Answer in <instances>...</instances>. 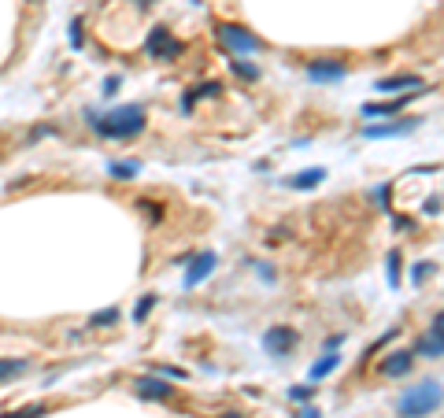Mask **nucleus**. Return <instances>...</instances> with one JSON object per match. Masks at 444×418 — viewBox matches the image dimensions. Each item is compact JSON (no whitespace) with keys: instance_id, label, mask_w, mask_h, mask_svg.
Here are the masks:
<instances>
[{"instance_id":"obj_1","label":"nucleus","mask_w":444,"mask_h":418,"mask_svg":"<svg viewBox=\"0 0 444 418\" xmlns=\"http://www.w3.org/2000/svg\"><path fill=\"white\" fill-rule=\"evenodd\" d=\"M89 126H93L100 137H108V141H130V137H137L141 130L148 126V115H145L141 104H123V108H115V111L89 115Z\"/></svg>"},{"instance_id":"obj_2","label":"nucleus","mask_w":444,"mask_h":418,"mask_svg":"<svg viewBox=\"0 0 444 418\" xmlns=\"http://www.w3.org/2000/svg\"><path fill=\"white\" fill-rule=\"evenodd\" d=\"M440 400H444V389H440V377H426V382L403 389L400 400H396V414L400 418H429L440 411Z\"/></svg>"},{"instance_id":"obj_3","label":"nucleus","mask_w":444,"mask_h":418,"mask_svg":"<svg viewBox=\"0 0 444 418\" xmlns=\"http://www.w3.org/2000/svg\"><path fill=\"white\" fill-rule=\"evenodd\" d=\"M215 37L233 56H256V52H263V41L241 22H215Z\"/></svg>"},{"instance_id":"obj_4","label":"nucleus","mask_w":444,"mask_h":418,"mask_svg":"<svg viewBox=\"0 0 444 418\" xmlns=\"http://www.w3.org/2000/svg\"><path fill=\"white\" fill-rule=\"evenodd\" d=\"M145 52L152 60H163V63H174L186 56V41L174 37V30H167V26H152L148 37H145Z\"/></svg>"},{"instance_id":"obj_5","label":"nucleus","mask_w":444,"mask_h":418,"mask_svg":"<svg viewBox=\"0 0 444 418\" xmlns=\"http://www.w3.org/2000/svg\"><path fill=\"white\" fill-rule=\"evenodd\" d=\"M415 359H440L444 356V319H440V311L433 315V322H429V330L419 337V344H415V351H411Z\"/></svg>"},{"instance_id":"obj_6","label":"nucleus","mask_w":444,"mask_h":418,"mask_svg":"<svg viewBox=\"0 0 444 418\" xmlns=\"http://www.w3.org/2000/svg\"><path fill=\"white\" fill-rule=\"evenodd\" d=\"M307 78L315 85H333V82H345L348 78V67H345V60H337V56H319V60L307 63Z\"/></svg>"},{"instance_id":"obj_7","label":"nucleus","mask_w":444,"mask_h":418,"mask_svg":"<svg viewBox=\"0 0 444 418\" xmlns=\"http://www.w3.org/2000/svg\"><path fill=\"white\" fill-rule=\"evenodd\" d=\"M300 333L293 330V326H270V330L263 333V348L267 356H289V351L296 348Z\"/></svg>"},{"instance_id":"obj_8","label":"nucleus","mask_w":444,"mask_h":418,"mask_svg":"<svg viewBox=\"0 0 444 418\" xmlns=\"http://www.w3.org/2000/svg\"><path fill=\"white\" fill-rule=\"evenodd\" d=\"M134 393L145 396V400H171L174 396V385H167V377L160 374H145V377H134Z\"/></svg>"},{"instance_id":"obj_9","label":"nucleus","mask_w":444,"mask_h":418,"mask_svg":"<svg viewBox=\"0 0 444 418\" xmlns=\"http://www.w3.org/2000/svg\"><path fill=\"white\" fill-rule=\"evenodd\" d=\"M215 267H218V256L215 252H200L197 259H193V267L186 270V281L181 285H186V289H197L200 281H207L215 274Z\"/></svg>"},{"instance_id":"obj_10","label":"nucleus","mask_w":444,"mask_h":418,"mask_svg":"<svg viewBox=\"0 0 444 418\" xmlns=\"http://www.w3.org/2000/svg\"><path fill=\"white\" fill-rule=\"evenodd\" d=\"M426 93V85L422 89H411L408 97H400V100H385V104H363V115H367V119H382V115H400L403 108H408V104L415 100V97H422Z\"/></svg>"},{"instance_id":"obj_11","label":"nucleus","mask_w":444,"mask_h":418,"mask_svg":"<svg viewBox=\"0 0 444 418\" xmlns=\"http://www.w3.org/2000/svg\"><path fill=\"white\" fill-rule=\"evenodd\" d=\"M422 119H408V123H389V126H363V137H403V134H411V130H419Z\"/></svg>"},{"instance_id":"obj_12","label":"nucleus","mask_w":444,"mask_h":418,"mask_svg":"<svg viewBox=\"0 0 444 418\" xmlns=\"http://www.w3.org/2000/svg\"><path fill=\"white\" fill-rule=\"evenodd\" d=\"M426 82L419 74H393V78H377L374 89L377 93H400V89H422Z\"/></svg>"},{"instance_id":"obj_13","label":"nucleus","mask_w":444,"mask_h":418,"mask_svg":"<svg viewBox=\"0 0 444 418\" xmlns=\"http://www.w3.org/2000/svg\"><path fill=\"white\" fill-rule=\"evenodd\" d=\"M411 367H415L411 351H393V356L382 359V374L385 377H403V374H411Z\"/></svg>"},{"instance_id":"obj_14","label":"nucleus","mask_w":444,"mask_h":418,"mask_svg":"<svg viewBox=\"0 0 444 418\" xmlns=\"http://www.w3.org/2000/svg\"><path fill=\"white\" fill-rule=\"evenodd\" d=\"M337 367H341V356H333V351H326L322 359L311 363V370H307V382H322L326 374H333Z\"/></svg>"},{"instance_id":"obj_15","label":"nucleus","mask_w":444,"mask_h":418,"mask_svg":"<svg viewBox=\"0 0 444 418\" xmlns=\"http://www.w3.org/2000/svg\"><path fill=\"white\" fill-rule=\"evenodd\" d=\"M108 174L119 178V181H130V178L141 174V163H137V160H111V163H108Z\"/></svg>"},{"instance_id":"obj_16","label":"nucleus","mask_w":444,"mask_h":418,"mask_svg":"<svg viewBox=\"0 0 444 418\" xmlns=\"http://www.w3.org/2000/svg\"><path fill=\"white\" fill-rule=\"evenodd\" d=\"M322 178H326V171H322V167H311V171H300V174L289 181V186L304 193V189H315V186H322Z\"/></svg>"},{"instance_id":"obj_17","label":"nucleus","mask_w":444,"mask_h":418,"mask_svg":"<svg viewBox=\"0 0 444 418\" xmlns=\"http://www.w3.org/2000/svg\"><path fill=\"white\" fill-rule=\"evenodd\" d=\"M26 367H30V359H0V385H8L11 377H19Z\"/></svg>"},{"instance_id":"obj_18","label":"nucleus","mask_w":444,"mask_h":418,"mask_svg":"<svg viewBox=\"0 0 444 418\" xmlns=\"http://www.w3.org/2000/svg\"><path fill=\"white\" fill-rule=\"evenodd\" d=\"M230 71L237 74V78H244V82H256V78H259V67H256V63H241V60H230Z\"/></svg>"},{"instance_id":"obj_19","label":"nucleus","mask_w":444,"mask_h":418,"mask_svg":"<svg viewBox=\"0 0 444 418\" xmlns=\"http://www.w3.org/2000/svg\"><path fill=\"white\" fill-rule=\"evenodd\" d=\"M119 322V307H108V311H97L93 319H89V326H93V330H104V326H115Z\"/></svg>"},{"instance_id":"obj_20","label":"nucleus","mask_w":444,"mask_h":418,"mask_svg":"<svg viewBox=\"0 0 444 418\" xmlns=\"http://www.w3.org/2000/svg\"><path fill=\"white\" fill-rule=\"evenodd\" d=\"M41 414H48L45 403H30V407H19V411H4L0 418H41Z\"/></svg>"},{"instance_id":"obj_21","label":"nucleus","mask_w":444,"mask_h":418,"mask_svg":"<svg viewBox=\"0 0 444 418\" xmlns=\"http://www.w3.org/2000/svg\"><path fill=\"white\" fill-rule=\"evenodd\" d=\"M134 207H137V211L145 215L148 222H160V218H163V204H155V200H137Z\"/></svg>"},{"instance_id":"obj_22","label":"nucleus","mask_w":444,"mask_h":418,"mask_svg":"<svg viewBox=\"0 0 444 418\" xmlns=\"http://www.w3.org/2000/svg\"><path fill=\"white\" fill-rule=\"evenodd\" d=\"M152 307H155V296H152V293H148V296H141V304L134 307V322H145Z\"/></svg>"},{"instance_id":"obj_23","label":"nucleus","mask_w":444,"mask_h":418,"mask_svg":"<svg viewBox=\"0 0 444 418\" xmlns=\"http://www.w3.org/2000/svg\"><path fill=\"white\" fill-rule=\"evenodd\" d=\"M389 285H400V252H389Z\"/></svg>"},{"instance_id":"obj_24","label":"nucleus","mask_w":444,"mask_h":418,"mask_svg":"<svg viewBox=\"0 0 444 418\" xmlns=\"http://www.w3.org/2000/svg\"><path fill=\"white\" fill-rule=\"evenodd\" d=\"M370 197H374L377 204H382V211H393V207H389V186H377V189L370 193Z\"/></svg>"},{"instance_id":"obj_25","label":"nucleus","mask_w":444,"mask_h":418,"mask_svg":"<svg viewBox=\"0 0 444 418\" xmlns=\"http://www.w3.org/2000/svg\"><path fill=\"white\" fill-rule=\"evenodd\" d=\"M289 396H293V400H311V396H315V385H296Z\"/></svg>"},{"instance_id":"obj_26","label":"nucleus","mask_w":444,"mask_h":418,"mask_svg":"<svg viewBox=\"0 0 444 418\" xmlns=\"http://www.w3.org/2000/svg\"><path fill=\"white\" fill-rule=\"evenodd\" d=\"M426 274H433V263H415V270H411V278H415V281H422Z\"/></svg>"},{"instance_id":"obj_27","label":"nucleus","mask_w":444,"mask_h":418,"mask_svg":"<svg viewBox=\"0 0 444 418\" xmlns=\"http://www.w3.org/2000/svg\"><path fill=\"white\" fill-rule=\"evenodd\" d=\"M71 45H74V48H82V22H78V19L71 22Z\"/></svg>"},{"instance_id":"obj_28","label":"nucleus","mask_w":444,"mask_h":418,"mask_svg":"<svg viewBox=\"0 0 444 418\" xmlns=\"http://www.w3.org/2000/svg\"><path fill=\"white\" fill-rule=\"evenodd\" d=\"M422 211H426V215H437V211H440V197H429V200L422 204Z\"/></svg>"},{"instance_id":"obj_29","label":"nucleus","mask_w":444,"mask_h":418,"mask_svg":"<svg viewBox=\"0 0 444 418\" xmlns=\"http://www.w3.org/2000/svg\"><path fill=\"white\" fill-rule=\"evenodd\" d=\"M345 344V333H333L330 337V341H326V351H337V348H341Z\"/></svg>"},{"instance_id":"obj_30","label":"nucleus","mask_w":444,"mask_h":418,"mask_svg":"<svg viewBox=\"0 0 444 418\" xmlns=\"http://www.w3.org/2000/svg\"><path fill=\"white\" fill-rule=\"evenodd\" d=\"M256 270H259V278H263V281H274V270H270V263H256Z\"/></svg>"},{"instance_id":"obj_31","label":"nucleus","mask_w":444,"mask_h":418,"mask_svg":"<svg viewBox=\"0 0 444 418\" xmlns=\"http://www.w3.org/2000/svg\"><path fill=\"white\" fill-rule=\"evenodd\" d=\"M115 89H119V78H108L104 82V97H115Z\"/></svg>"},{"instance_id":"obj_32","label":"nucleus","mask_w":444,"mask_h":418,"mask_svg":"<svg viewBox=\"0 0 444 418\" xmlns=\"http://www.w3.org/2000/svg\"><path fill=\"white\" fill-rule=\"evenodd\" d=\"M296 418H322V411H319V407H304Z\"/></svg>"},{"instance_id":"obj_33","label":"nucleus","mask_w":444,"mask_h":418,"mask_svg":"<svg viewBox=\"0 0 444 418\" xmlns=\"http://www.w3.org/2000/svg\"><path fill=\"white\" fill-rule=\"evenodd\" d=\"M226 418H244V414H237V411H230V414H226Z\"/></svg>"},{"instance_id":"obj_34","label":"nucleus","mask_w":444,"mask_h":418,"mask_svg":"<svg viewBox=\"0 0 444 418\" xmlns=\"http://www.w3.org/2000/svg\"><path fill=\"white\" fill-rule=\"evenodd\" d=\"M137 4H145V8H148V4H155V0H137Z\"/></svg>"}]
</instances>
